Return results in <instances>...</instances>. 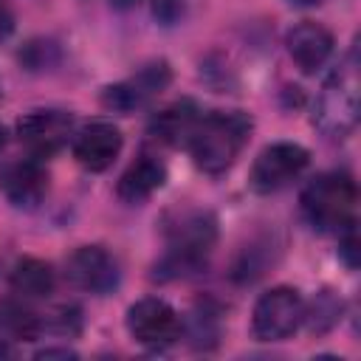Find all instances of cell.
Returning a JSON list of instances; mask_svg holds the SVG:
<instances>
[{"mask_svg":"<svg viewBox=\"0 0 361 361\" xmlns=\"http://www.w3.org/2000/svg\"><path fill=\"white\" fill-rule=\"evenodd\" d=\"M338 313H341V302H338L333 293L324 290V293L316 296L310 313H307V307H305V322H310V330L322 333V330H327V327H333V324L338 322Z\"/></svg>","mask_w":361,"mask_h":361,"instance_id":"e0dca14e","label":"cell"},{"mask_svg":"<svg viewBox=\"0 0 361 361\" xmlns=\"http://www.w3.org/2000/svg\"><path fill=\"white\" fill-rule=\"evenodd\" d=\"M48 330H54V333H59V336H73V333H79L82 330V313H79V307H73V305H59V307H54L45 319H39Z\"/></svg>","mask_w":361,"mask_h":361,"instance_id":"ac0fdd59","label":"cell"},{"mask_svg":"<svg viewBox=\"0 0 361 361\" xmlns=\"http://www.w3.org/2000/svg\"><path fill=\"white\" fill-rule=\"evenodd\" d=\"M166 85H169V65L166 62H152V65L138 68L130 79L104 87L102 104L107 110H116V113H133L135 107L147 104Z\"/></svg>","mask_w":361,"mask_h":361,"instance_id":"30bf717a","label":"cell"},{"mask_svg":"<svg viewBox=\"0 0 361 361\" xmlns=\"http://www.w3.org/2000/svg\"><path fill=\"white\" fill-rule=\"evenodd\" d=\"M0 192L17 209H37L48 192V175L37 158H23L0 172Z\"/></svg>","mask_w":361,"mask_h":361,"instance_id":"8fae6325","label":"cell"},{"mask_svg":"<svg viewBox=\"0 0 361 361\" xmlns=\"http://www.w3.org/2000/svg\"><path fill=\"white\" fill-rule=\"evenodd\" d=\"M183 14V0H152V17L164 25L178 23Z\"/></svg>","mask_w":361,"mask_h":361,"instance_id":"ffe728a7","label":"cell"},{"mask_svg":"<svg viewBox=\"0 0 361 361\" xmlns=\"http://www.w3.org/2000/svg\"><path fill=\"white\" fill-rule=\"evenodd\" d=\"M110 3H113L116 8H133V6L138 3V0H110Z\"/></svg>","mask_w":361,"mask_h":361,"instance_id":"cb8c5ba5","label":"cell"},{"mask_svg":"<svg viewBox=\"0 0 361 361\" xmlns=\"http://www.w3.org/2000/svg\"><path fill=\"white\" fill-rule=\"evenodd\" d=\"M164 180H166V166L155 155H141L118 178L116 195L124 203H144L164 186Z\"/></svg>","mask_w":361,"mask_h":361,"instance_id":"5bb4252c","label":"cell"},{"mask_svg":"<svg viewBox=\"0 0 361 361\" xmlns=\"http://www.w3.org/2000/svg\"><path fill=\"white\" fill-rule=\"evenodd\" d=\"M338 254L347 262V268L358 265V237H355V223L347 226L344 231H338Z\"/></svg>","mask_w":361,"mask_h":361,"instance_id":"d6986e66","label":"cell"},{"mask_svg":"<svg viewBox=\"0 0 361 361\" xmlns=\"http://www.w3.org/2000/svg\"><path fill=\"white\" fill-rule=\"evenodd\" d=\"M73 135V116L65 110H31L17 121V138L34 158L59 152Z\"/></svg>","mask_w":361,"mask_h":361,"instance_id":"ba28073f","label":"cell"},{"mask_svg":"<svg viewBox=\"0 0 361 361\" xmlns=\"http://www.w3.org/2000/svg\"><path fill=\"white\" fill-rule=\"evenodd\" d=\"M121 152V133L110 121H93L73 135V158L87 172H104Z\"/></svg>","mask_w":361,"mask_h":361,"instance_id":"7c38bea8","label":"cell"},{"mask_svg":"<svg viewBox=\"0 0 361 361\" xmlns=\"http://www.w3.org/2000/svg\"><path fill=\"white\" fill-rule=\"evenodd\" d=\"M302 214L305 220L330 234V231H344L347 226L355 223V209H358V189L355 180L347 172H322L316 175L305 189H302Z\"/></svg>","mask_w":361,"mask_h":361,"instance_id":"3957f363","label":"cell"},{"mask_svg":"<svg viewBox=\"0 0 361 361\" xmlns=\"http://www.w3.org/2000/svg\"><path fill=\"white\" fill-rule=\"evenodd\" d=\"M54 355H59V358H73L76 353L68 350V347H45L42 353H37V358H54Z\"/></svg>","mask_w":361,"mask_h":361,"instance_id":"7402d4cb","label":"cell"},{"mask_svg":"<svg viewBox=\"0 0 361 361\" xmlns=\"http://www.w3.org/2000/svg\"><path fill=\"white\" fill-rule=\"evenodd\" d=\"M305 322V299L296 288L276 285L265 290L251 310V333L257 341H285Z\"/></svg>","mask_w":361,"mask_h":361,"instance_id":"5b68a950","label":"cell"},{"mask_svg":"<svg viewBox=\"0 0 361 361\" xmlns=\"http://www.w3.org/2000/svg\"><path fill=\"white\" fill-rule=\"evenodd\" d=\"M313 124L327 138H347L358 124V48L353 45L338 68L327 76L319 99Z\"/></svg>","mask_w":361,"mask_h":361,"instance_id":"7a4b0ae2","label":"cell"},{"mask_svg":"<svg viewBox=\"0 0 361 361\" xmlns=\"http://www.w3.org/2000/svg\"><path fill=\"white\" fill-rule=\"evenodd\" d=\"M310 164V152L302 144L293 141H276L268 144L251 164V175H248V186L257 195H271L285 189L288 183H293Z\"/></svg>","mask_w":361,"mask_h":361,"instance_id":"8992f818","label":"cell"},{"mask_svg":"<svg viewBox=\"0 0 361 361\" xmlns=\"http://www.w3.org/2000/svg\"><path fill=\"white\" fill-rule=\"evenodd\" d=\"M3 144H6V127L0 124V149H3Z\"/></svg>","mask_w":361,"mask_h":361,"instance_id":"d4e9b609","label":"cell"},{"mask_svg":"<svg viewBox=\"0 0 361 361\" xmlns=\"http://www.w3.org/2000/svg\"><path fill=\"white\" fill-rule=\"evenodd\" d=\"M127 330L141 347L164 350V347H169V344H175L180 338L183 322H180L178 310L169 302L147 296V299H138L135 305H130Z\"/></svg>","mask_w":361,"mask_h":361,"instance_id":"52a82bcc","label":"cell"},{"mask_svg":"<svg viewBox=\"0 0 361 361\" xmlns=\"http://www.w3.org/2000/svg\"><path fill=\"white\" fill-rule=\"evenodd\" d=\"M290 6H299V8H313V6H322L324 0H288Z\"/></svg>","mask_w":361,"mask_h":361,"instance_id":"603a6c76","label":"cell"},{"mask_svg":"<svg viewBox=\"0 0 361 361\" xmlns=\"http://www.w3.org/2000/svg\"><path fill=\"white\" fill-rule=\"evenodd\" d=\"M3 341H6V338H3V333H0V350H3Z\"/></svg>","mask_w":361,"mask_h":361,"instance_id":"484cf974","label":"cell"},{"mask_svg":"<svg viewBox=\"0 0 361 361\" xmlns=\"http://www.w3.org/2000/svg\"><path fill=\"white\" fill-rule=\"evenodd\" d=\"M248 135H251V118L245 113L214 110L206 116L200 113L186 147L197 169H203L206 175H220L237 161Z\"/></svg>","mask_w":361,"mask_h":361,"instance_id":"6da1fadb","label":"cell"},{"mask_svg":"<svg viewBox=\"0 0 361 361\" xmlns=\"http://www.w3.org/2000/svg\"><path fill=\"white\" fill-rule=\"evenodd\" d=\"M11 31H14V14L8 11V6H6V3H0V42H3V39H8V37H11Z\"/></svg>","mask_w":361,"mask_h":361,"instance_id":"44dd1931","label":"cell"},{"mask_svg":"<svg viewBox=\"0 0 361 361\" xmlns=\"http://www.w3.org/2000/svg\"><path fill=\"white\" fill-rule=\"evenodd\" d=\"M65 276L85 293H110L118 285V262L102 245H82L65 259Z\"/></svg>","mask_w":361,"mask_h":361,"instance_id":"9c48e42d","label":"cell"},{"mask_svg":"<svg viewBox=\"0 0 361 361\" xmlns=\"http://www.w3.org/2000/svg\"><path fill=\"white\" fill-rule=\"evenodd\" d=\"M285 45H288V54H290V59L296 62V68L302 73H316L330 59L336 39L322 23L302 20L288 31Z\"/></svg>","mask_w":361,"mask_h":361,"instance_id":"4fadbf2b","label":"cell"},{"mask_svg":"<svg viewBox=\"0 0 361 361\" xmlns=\"http://www.w3.org/2000/svg\"><path fill=\"white\" fill-rule=\"evenodd\" d=\"M197 118H200V110L195 107V102L183 99V102H175V104L164 107V110L152 118L149 133H152L158 141L169 144V147H180V144H189V135H192Z\"/></svg>","mask_w":361,"mask_h":361,"instance_id":"9a60e30c","label":"cell"},{"mask_svg":"<svg viewBox=\"0 0 361 361\" xmlns=\"http://www.w3.org/2000/svg\"><path fill=\"white\" fill-rule=\"evenodd\" d=\"M11 288L25 299H42L54 290V271L42 259L23 257L11 268Z\"/></svg>","mask_w":361,"mask_h":361,"instance_id":"2e32d148","label":"cell"},{"mask_svg":"<svg viewBox=\"0 0 361 361\" xmlns=\"http://www.w3.org/2000/svg\"><path fill=\"white\" fill-rule=\"evenodd\" d=\"M164 226H166L164 268H172L175 274L200 268L217 243V220L212 212H203V209L172 212Z\"/></svg>","mask_w":361,"mask_h":361,"instance_id":"277c9868","label":"cell"}]
</instances>
